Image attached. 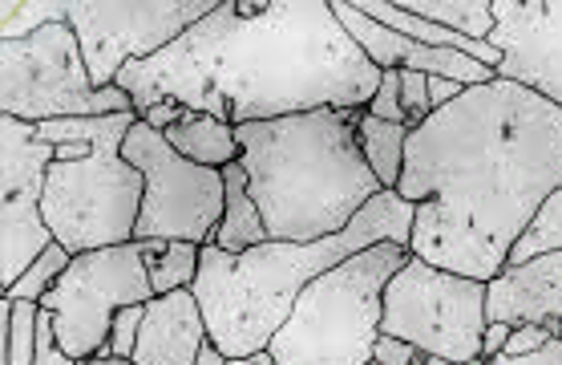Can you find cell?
<instances>
[{"instance_id":"6da1fadb","label":"cell","mask_w":562,"mask_h":365,"mask_svg":"<svg viewBox=\"0 0 562 365\" xmlns=\"http://www.w3.org/2000/svg\"><path fill=\"white\" fill-rule=\"evenodd\" d=\"M559 187L562 106L502 78L470 86L409 131L396 182V196L417 208L409 252L490 285Z\"/></svg>"},{"instance_id":"7a4b0ae2","label":"cell","mask_w":562,"mask_h":365,"mask_svg":"<svg viewBox=\"0 0 562 365\" xmlns=\"http://www.w3.org/2000/svg\"><path fill=\"white\" fill-rule=\"evenodd\" d=\"M384 69L336 21L333 0H218L175 45L130 62L117 90L138 114L179 102L227 126L307 110H364Z\"/></svg>"},{"instance_id":"3957f363","label":"cell","mask_w":562,"mask_h":365,"mask_svg":"<svg viewBox=\"0 0 562 365\" xmlns=\"http://www.w3.org/2000/svg\"><path fill=\"white\" fill-rule=\"evenodd\" d=\"M357 122L360 110L324 106L235 126L247 191L271 240H328L384 191L360 151Z\"/></svg>"},{"instance_id":"277c9868","label":"cell","mask_w":562,"mask_h":365,"mask_svg":"<svg viewBox=\"0 0 562 365\" xmlns=\"http://www.w3.org/2000/svg\"><path fill=\"white\" fill-rule=\"evenodd\" d=\"M413 215L417 208L396 191H381L345 232L312 244L268 240L247 252H223L203 244L194 297L206 317V338L215 341L223 357H247L268 350L280 325L292 317L304 288L328 268L372 244H401L409 248Z\"/></svg>"},{"instance_id":"5b68a950","label":"cell","mask_w":562,"mask_h":365,"mask_svg":"<svg viewBox=\"0 0 562 365\" xmlns=\"http://www.w3.org/2000/svg\"><path fill=\"white\" fill-rule=\"evenodd\" d=\"M138 122L134 110L102 118H65L41 122L45 143H81V155L69 163H49L45 175V223L53 240L74 256L98 248L134 244L146 179L122 155L130 126Z\"/></svg>"},{"instance_id":"8992f818","label":"cell","mask_w":562,"mask_h":365,"mask_svg":"<svg viewBox=\"0 0 562 365\" xmlns=\"http://www.w3.org/2000/svg\"><path fill=\"white\" fill-rule=\"evenodd\" d=\"M409 261L401 244H372L304 288L271 338L276 365H369L381 338L384 285Z\"/></svg>"},{"instance_id":"52a82bcc","label":"cell","mask_w":562,"mask_h":365,"mask_svg":"<svg viewBox=\"0 0 562 365\" xmlns=\"http://www.w3.org/2000/svg\"><path fill=\"white\" fill-rule=\"evenodd\" d=\"M134 110L126 90H98L81 57V41L65 25H49L21 41H0V114L41 126L65 118H102ZM138 114V110H134Z\"/></svg>"},{"instance_id":"ba28073f","label":"cell","mask_w":562,"mask_h":365,"mask_svg":"<svg viewBox=\"0 0 562 365\" xmlns=\"http://www.w3.org/2000/svg\"><path fill=\"white\" fill-rule=\"evenodd\" d=\"M486 280L446 273L429 261H409L384 285V338L409 341L429 357L470 365L482 357L486 338Z\"/></svg>"},{"instance_id":"9c48e42d","label":"cell","mask_w":562,"mask_h":365,"mask_svg":"<svg viewBox=\"0 0 562 365\" xmlns=\"http://www.w3.org/2000/svg\"><path fill=\"white\" fill-rule=\"evenodd\" d=\"M122 155L146 179L134 240H187L199 248L215 240L223 211H227L223 170L182 158L167 143V134L146 126L142 118L130 126Z\"/></svg>"},{"instance_id":"30bf717a","label":"cell","mask_w":562,"mask_h":365,"mask_svg":"<svg viewBox=\"0 0 562 365\" xmlns=\"http://www.w3.org/2000/svg\"><path fill=\"white\" fill-rule=\"evenodd\" d=\"M158 297L146 268V244L81 252L69 261L61 280L41 300L57 317V341L77 362H90L105 350L110 325L126 305H150Z\"/></svg>"},{"instance_id":"8fae6325","label":"cell","mask_w":562,"mask_h":365,"mask_svg":"<svg viewBox=\"0 0 562 365\" xmlns=\"http://www.w3.org/2000/svg\"><path fill=\"white\" fill-rule=\"evenodd\" d=\"M215 4L218 0H69V29L81 41L93 86L114 90L130 62H150Z\"/></svg>"},{"instance_id":"7c38bea8","label":"cell","mask_w":562,"mask_h":365,"mask_svg":"<svg viewBox=\"0 0 562 365\" xmlns=\"http://www.w3.org/2000/svg\"><path fill=\"white\" fill-rule=\"evenodd\" d=\"M57 146L37 126L0 114V288H13L53 244L45 223V175Z\"/></svg>"},{"instance_id":"4fadbf2b","label":"cell","mask_w":562,"mask_h":365,"mask_svg":"<svg viewBox=\"0 0 562 365\" xmlns=\"http://www.w3.org/2000/svg\"><path fill=\"white\" fill-rule=\"evenodd\" d=\"M498 78L562 106V0H490Z\"/></svg>"},{"instance_id":"5bb4252c","label":"cell","mask_w":562,"mask_h":365,"mask_svg":"<svg viewBox=\"0 0 562 365\" xmlns=\"http://www.w3.org/2000/svg\"><path fill=\"white\" fill-rule=\"evenodd\" d=\"M333 13L376 69H417L425 78L461 81L465 90L470 86H490V81L498 78V69L482 66V62H473L465 53L434 49V45H422V41H409L401 37V33H393V29H384L381 21L360 13L352 0H333Z\"/></svg>"},{"instance_id":"9a60e30c","label":"cell","mask_w":562,"mask_h":365,"mask_svg":"<svg viewBox=\"0 0 562 365\" xmlns=\"http://www.w3.org/2000/svg\"><path fill=\"white\" fill-rule=\"evenodd\" d=\"M486 321L542 325L562 341V252L506 264L486 285Z\"/></svg>"},{"instance_id":"2e32d148","label":"cell","mask_w":562,"mask_h":365,"mask_svg":"<svg viewBox=\"0 0 562 365\" xmlns=\"http://www.w3.org/2000/svg\"><path fill=\"white\" fill-rule=\"evenodd\" d=\"M206 341V317L194 288L162 292L146 305L134 365H194Z\"/></svg>"},{"instance_id":"e0dca14e","label":"cell","mask_w":562,"mask_h":365,"mask_svg":"<svg viewBox=\"0 0 562 365\" xmlns=\"http://www.w3.org/2000/svg\"><path fill=\"white\" fill-rule=\"evenodd\" d=\"M167 143L179 151L182 158H191L199 167H231L239 163V143H235V126L218 122L211 114H199V110H187V114L167 131Z\"/></svg>"},{"instance_id":"ac0fdd59","label":"cell","mask_w":562,"mask_h":365,"mask_svg":"<svg viewBox=\"0 0 562 365\" xmlns=\"http://www.w3.org/2000/svg\"><path fill=\"white\" fill-rule=\"evenodd\" d=\"M223 182H227V211H223V223H218V232L211 244L223 252H247V248L268 244L271 235H268V228H263V215H259L256 199L247 191L244 163L223 167Z\"/></svg>"},{"instance_id":"d6986e66","label":"cell","mask_w":562,"mask_h":365,"mask_svg":"<svg viewBox=\"0 0 562 365\" xmlns=\"http://www.w3.org/2000/svg\"><path fill=\"white\" fill-rule=\"evenodd\" d=\"M357 139H360V151L369 158L372 175L381 179L384 191H396V182H401V170H405V143H409V126H401V122H381V118H372L360 110V122H357Z\"/></svg>"},{"instance_id":"ffe728a7","label":"cell","mask_w":562,"mask_h":365,"mask_svg":"<svg viewBox=\"0 0 562 365\" xmlns=\"http://www.w3.org/2000/svg\"><path fill=\"white\" fill-rule=\"evenodd\" d=\"M396 4L405 13L429 21V25H441L470 41H490V33H494V4L490 0H396Z\"/></svg>"},{"instance_id":"44dd1931","label":"cell","mask_w":562,"mask_h":365,"mask_svg":"<svg viewBox=\"0 0 562 365\" xmlns=\"http://www.w3.org/2000/svg\"><path fill=\"white\" fill-rule=\"evenodd\" d=\"M146 244V268H150L154 292H179V288H194L199 280V244L187 240H142Z\"/></svg>"},{"instance_id":"7402d4cb","label":"cell","mask_w":562,"mask_h":365,"mask_svg":"<svg viewBox=\"0 0 562 365\" xmlns=\"http://www.w3.org/2000/svg\"><path fill=\"white\" fill-rule=\"evenodd\" d=\"M37 317L33 300L0 297V365H33L37 357Z\"/></svg>"},{"instance_id":"603a6c76","label":"cell","mask_w":562,"mask_h":365,"mask_svg":"<svg viewBox=\"0 0 562 365\" xmlns=\"http://www.w3.org/2000/svg\"><path fill=\"white\" fill-rule=\"evenodd\" d=\"M550 252H562V187L542 199V208L535 211V220L526 223V232L514 240L510 261L506 264L538 261V256H550Z\"/></svg>"},{"instance_id":"cb8c5ba5","label":"cell","mask_w":562,"mask_h":365,"mask_svg":"<svg viewBox=\"0 0 562 365\" xmlns=\"http://www.w3.org/2000/svg\"><path fill=\"white\" fill-rule=\"evenodd\" d=\"M69 0H4L0 4V41L33 37L41 29L65 25Z\"/></svg>"},{"instance_id":"d4e9b609","label":"cell","mask_w":562,"mask_h":365,"mask_svg":"<svg viewBox=\"0 0 562 365\" xmlns=\"http://www.w3.org/2000/svg\"><path fill=\"white\" fill-rule=\"evenodd\" d=\"M69 261H74V252L61 248L57 240H53L49 248L41 252L37 261L29 264L25 276L16 280L13 288H4V297H13V300H33V305H41V300L49 297V288L61 280V273L69 268Z\"/></svg>"},{"instance_id":"484cf974","label":"cell","mask_w":562,"mask_h":365,"mask_svg":"<svg viewBox=\"0 0 562 365\" xmlns=\"http://www.w3.org/2000/svg\"><path fill=\"white\" fill-rule=\"evenodd\" d=\"M142 321H146V305H126L122 313L114 317L110 325V341L98 357H117V362H134V350H138V333Z\"/></svg>"},{"instance_id":"4316f807","label":"cell","mask_w":562,"mask_h":365,"mask_svg":"<svg viewBox=\"0 0 562 365\" xmlns=\"http://www.w3.org/2000/svg\"><path fill=\"white\" fill-rule=\"evenodd\" d=\"M401 106H405V126L417 131L425 118L434 114V102H429V78L417 74V69H401Z\"/></svg>"},{"instance_id":"83f0119b","label":"cell","mask_w":562,"mask_h":365,"mask_svg":"<svg viewBox=\"0 0 562 365\" xmlns=\"http://www.w3.org/2000/svg\"><path fill=\"white\" fill-rule=\"evenodd\" d=\"M364 114L381 118V122H401L405 126V106H401V69H384L381 86L372 93V102L364 106Z\"/></svg>"},{"instance_id":"f1b7e54d","label":"cell","mask_w":562,"mask_h":365,"mask_svg":"<svg viewBox=\"0 0 562 365\" xmlns=\"http://www.w3.org/2000/svg\"><path fill=\"white\" fill-rule=\"evenodd\" d=\"M33 365H86L61 350V341H57V317L45 305H41V317H37V357H33Z\"/></svg>"},{"instance_id":"f546056e","label":"cell","mask_w":562,"mask_h":365,"mask_svg":"<svg viewBox=\"0 0 562 365\" xmlns=\"http://www.w3.org/2000/svg\"><path fill=\"white\" fill-rule=\"evenodd\" d=\"M372 362H381V365H422L425 362V353L422 350H413L409 341H401V338H376V345H372Z\"/></svg>"},{"instance_id":"4dcf8cb0","label":"cell","mask_w":562,"mask_h":365,"mask_svg":"<svg viewBox=\"0 0 562 365\" xmlns=\"http://www.w3.org/2000/svg\"><path fill=\"white\" fill-rule=\"evenodd\" d=\"M470 365H562V341L550 338L538 353H526V357H510V353H498V357H477Z\"/></svg>"},{"instance_id":"1f68e13d","label":"cell","mask_w":562,"mask_h":365,"mask_svg":"<svg viewBox=\"0 0 562 365\" xmlns=\"http://www.w3.org/2000/svg\"><path fill=\"white\" fill-rule=\"evenodd\" d=\"M547 341H550V333L542 325H514L510 341H506V350L502 353H510V357H526V353L542 350Z\"/></svg>"},{"instance_id":"d6a6232c","label":"cell","mask_w":562,"mask_h":365,"mask_svg":"<svg viewBox=\"0 0 562 365\" xmlns=\"http://www.w3.org/2000/svg\"><path fill=\"white\" fill-rule=\"evenodd\" d=\"M182 114H187V106H179V102H154L150 110H146V114H138V118L146 122V126H154V131L167 134Z\"/></svg>"},{"instance_id":"836d02e7","label":"cell","mask_w":562,"mask_h":365,"mask_svg":"<svg viewBox=\"0 0 562 365\" xmlns=\"http://www.w3.org/2000/svg\"><path fill=\"white\" fill-rule=\"evenodd\" d=\"M461 93H465V86H461V81L429 78V102H434V110H441V106H449V102H458Z\"/></svg>"},{"instance_id":"e575fe53","label":"cell","mask_w":562,"mask_h":365,"mask_svg":"<svg viewBox=\"0 0 562 365\" xmlns=\"http://www.w3.org/2000/svg\"><path fill=\"white\" fill-rule=\"evenodd\" d=\"M510 333H514V325H506V321H490L486 338H482V357H498V353L506 350Z\"/></svg>"},{"instance_id":"d590c367","label":"cell","mask_w":562,"mask_h":365,"mask_svg":"<svg viewBox=\"0 0 562 365\" xmlns=\"http://www.w3.org/2000/svg\"><path fill=\"white\" fill-rule=\"evenodd\" d=\"M227 365H276V357H271V350H259L247 357H227Z\"/></svg>"},{"instance_id":"8d00e7d4","label":"cell","mask_w":562,"mask_h":365,"mask_svg":"<svg viewBox=\"0 0 562 365\" xmlns=\"http://www.w3.org/2000/svg\"><path fill=\"white\" fill-rule=\"evenodd\" d=\"M194 365H227V357H223V353H218V345L215 341H206L203 350H199V362Z\"/></svg>"},{"instance_id":"74e56055","label":"cell","mask_w":562,"mask_h":365,"mask_svg":"<svg viewBox=\"0 0 562 365\" xmlns=\"http://www.w3.org/2000/svg\"><path fill=\"white\" fill-rule=\"evenodd\" d=\"M86 365H134V362H117V357H90Z\"/></svg>"},{"instance_id":"f35d334b","label":"cell","mask_w":562,"mask_h":365,"mask_svg":"<svg viewBox=\"0 0 562 365\" xmlns=\"http://www.w3.org/2000/svg\"><path fill=\"white\" fill-rule=\"evenodd\" d=\"M422 365H453V362H446V357H429V353H425V362Z\"/></svg>"},{"instance_id":"ab89813d","label":"cell","mask_w":562,"mask_h":365,"mask_svg":"<svg viewBox=\"0 0 562 365\" xmlns=\"http://www.w3.org/2000/svg\"><path fill=\"white\" fill-rule=\"evenodd\" d=\"M369 365H381V362H369Z\"/></svg>"}]
</instances>
